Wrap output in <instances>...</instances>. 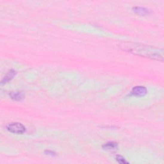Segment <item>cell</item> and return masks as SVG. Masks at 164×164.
Listing matches in <instances>:
<instances>
[{"instance_id": "obj_5", "label": "cell", "mask_w": 164, "mask_h": 164, "mask_svg": "<svg viewBox=\"0 0 164 164\" xmlns=\"http://www.w3.org/2000/svg\"><path fill=\"white\" fill-rule=\"evenodd\" d=\"M133 10L136 13V14L142 16L148 15L149 14V11L147 8L142 7H135L133 8Z\"/></svg>"}, {"instance_id": "obj_1", "label": "cell", "mask_w": 164, "mask_h": 164, "mask_svg": "<svg viewBox=\"0 0 164 164\" xmlns=\"http://www.w3.org/2000/svg\"><path fill=\"white\" fill-rule=\"evenodd\" d=\"M119 47L123 51L137 56L158 61H163L164 55L162 49L131 42H121L119 44Z\"/></svg>"}, {"instance_id": "obj_9", "label": "cell", "mask_w": 164, "mask_h": 164, "mask_svg": "<svg viewBox=\"0 0 164 164\" xmlns=\"http://www.w3.org/2000/svg\"><path fill=\"white\" fill-rule=\"evenodd\" d=\"M47 154H50V155H55V153L53 151H46Z\"/></svg>"}, {"instance_id": "obj_4", "label": "cell", "mask_w": 164, "mask_h": 164, "mask_svg": "<svg viewBox=\"0 0 164 164\" xmlns=\"http://www.w3.org/2000/svg\"><path fill=\"white\" fill-rule=\"evenodd\" d=\"M16 74V71L14 69H11L10 70H8V73L5 74V76H4L3 79L1 80V84H5L8 82H9L10 80L14 78Z\"/></svg>"}, {"instance_id": "obj_7", "label": "cell", "mask_w": 164, "mask_h": 164, "mask_svg": "<svg viewBox=\"0 0 164 164\" xmlns=\"http://www.w3.org/2000/svg\"><path fill=\"white\" fill-rule=\"evenodd\" d=\"M10 96L13 100L21 101L23 99L24 96L21 92H12L10 94Z\"/></svg>"}, {"instance_id": "obj_8", "label": "cell", "mask_w": 164, "mask_h": 164, "mask_svg": "<svg viewBox=\"0 0 164 164\" xmlns=\"http://www.w3.org/2000/svg\"><path fill=\"white\" fill-rule=\"evenodd\" d=\"M116 159L119 163H121V164H127V163H128V162H127L126 160V159L124 158L123 157L120 156V155H117V156L116 158Z\"/></svg>"}, {"instance_id": "obj_6", "label": "cell", "mask_w": 164, "mask_h": 164, "mask_svg": "<svg viewBox=\"0 0 164 164\" xmlns=\"http://www.w3.org/2000/svg\"><path fill=\"white\" fill-rule=\"evenodd\" d=\"M117 146H118V144L117 142H116L110 141L102 145V148L105 150L110 151V150L116 149L117 148Z\"/></svg>"}, {"instance_id": "obj_2", "label": "cell", "mask_w": 164, "mask_h": 164, "mask_svg": "<svg viewBox=\"0 0 164 164\" xmlns=\"http://www.w3.org/2000/svg\"><path fill=\"white\" fill-rule=\"evenodd\" d=\"M6 128L8 131L16 134H23L26 131V128L20 122L9 123Z\"/></svg>"}, {"instance_id": "obj_3", "label": "cell", "mask_w": 164, "mask_h": 164, "mask_svg": "<svg viewBox=\"0 0 164 164\" xmlns=\"http://www.w3.org/2000/svg\"><path fill=\"white\" fill-rule=\"evenodd\" d=\"M147 92V88L143 86H136L133 88L131 91L132 94L137 96H144Z\"/></svg>"}]
</instances>
